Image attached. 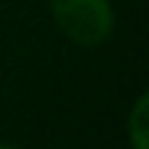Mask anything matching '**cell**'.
<instances>
[{
  "mask_svg": "<svg viewBox=\"0 0 149 149\" xmlns=\"http://www.w3.org/2000/svg\"><path fill=\"white\" fill-rule=\"evenodd\" d=\"M0 149H16V147H8V144H0Z\"/></svg>",
  "mask_w": 149,
  "mask_h": 149,
  "instance_id": "3",
  "label": "cell"
},
{
  "mask_svg": "<svg viewBox=\"0 0 149 149\" xmlns=\"http://www.w3.org/2000/svg\"><path fill=\"white\" fill-rule=\"evenodd\" d=\"M58 29L81 47L102 45L115 26L110 0H50Z\"/></svg>",
  "mask_w": 149,
  "mask_h": 149,
  "instance_id": "1",
  "label": "cell"
},
{
  "mask_svg": "<svg viewBox=\"0 0 149 149\" xmlns=\"http://www.w3.org/2000/svg\"><path fill=\"white\" fill-rule=\"evenodd\" d=\"M126 128H128V141L134 149H149V97L147 94H139V100L134 102L128 120H126Z\"/></svg>",
  "mask_w": 149,
  "mask_h": 149,
  "instance_id": "2",
  "label": "cell"
}]
</instances>
